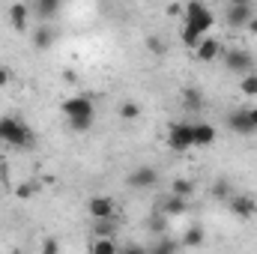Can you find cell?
<instances>
[{"instance_id": "6da1fadb", "label": "cell", "mask_w": 257, "mask_h": 254, "mask_svg": "<svg viewBox=\"0 0 257 254\" xmlns=\"http://www.w3.org/2000/svg\"><path fill=\"white\" fill-rule=\"evenodd\" d=\"M60 111L66 114L72 132H90V129H93L96 108H93V99H90V96H69V99H63Z\"/></svg>"}, {"instance_id": "7a4b0ae2", "label": "cell", "mask_w": 257, "mask_h": 254, "mask_svg": "<svg viewBox=\"0 0 257 254\" xmlns=\"http://www.w3.org/2000/svg\"><path fill=\"white\" fill-rule=\"evenodd\" d=\"M33 141H36L33 129L21 117H12V114L0 117V144H6L12 150H27V147H33Z\"/></svg>"}, {"instance_id": "3957f363", "label": "cell", "mask_w": 257, "mask_h": 254, "mask_svg": "<svg viewBox=\"0 0 257 254\" xmlns=\"http://www.w3.org/2000/svg\"><path fill=\"white\" fill-rule=\"evenodd\" d=\"M215 24V15L209 12V6L203 0H189L186 3V12H183V27L194 30L197 36H206Z\"/></svg>"}, {"instance_id": "277c9868", "label": "cell", "mask_w": 257, "mask_h": 254, "mask_svg": "<svg viewBox=\"0 0 257 254\" xmlns=\"http://www.w3.org/2000/svg\"><path fill=\"white\" fill-rule=\"evenodd\" d=\"M126 183H128V189H135V191L156 189V183H159V171L150 168V165H141V168H135V171L126 177Z\"/></svg>"}, {"instance_id": "5b68a950", "label": "cell", "mask_w": 257, "mask_h": 254, "mask_svg": "<svg viewBox=\"0 0 257 254\" xmlns=\"http://www.w3.org/2000/svg\"><path fill=\"white\" fill-rule=\"evenodd\" d=\"M168 147L177 150V153H186L192 150L194 141H192V123H174L168 129Z\"/></svg>"}, {"instance_id": "8992f818", "label": "cell", "mask_w": 257, "mask_h": 254, "mask_svg": "<svg viewBox=\"0 0 257 254\" xmlns=\"http://www.w3.org/2000/svg\"><path fill=\"white\" fill-rule=\"evenodd\" d=\"M227 129H230V132H236V135H245V138H248V135H257L248 108H233V111L227 114Z\"/></svg>"}, {"instance_id": "52a82bcc", "label": "cell", "mask_w": 257, "mask_h": 254, "mask_svg": "<svg viewBox=\"0 0 257 254\" xmlns=\"http://www.w3.org/2000/svg\"><path fill=\"white\" fill-rule=\"evenodd\" d=\"M227 209H230L236 218L248 221V218H254V212H257V200H254V197H248V194H230Z\"/></svg>"}, {"instance_id": "ba28073f", "label": "cell", "mask_w": 257, "mask_h": 254, "mask_svg": "<svg viewBox=\"0 0 257 254\" xmlns=\"http://www.w3.org/2000/svg\"><path fill=\"white\" fill-rule=\"evenodd\" d=\"M221 57H224V66H227L230 72H239V75H245V72H251V69H254V57H251L248 51H239V48H233V51H221Z\"/></svg>"}, {"instance_id": "9c48e42d", "label": "cell", "mask_w": 257, "mask_h": 254, "mask_svg": "<svg viewBox=\"0 0 257 254\" xmlns=\"http://www.w3.org/2000/svg\"><path fill=\"white\" fill-rule=\"evenodd\" d=\"M221 51H224V48H221V42H218V39H206V36L194 45V54H197V60H200V63H212V60H218V57H221Z\"/></svg>"}, {"instance_id": "30bf717a", "label": "cell", "mask_w": 257, "mask_h": 254, "mask_svg": "<svg viewBox=\"0 0 257 254\" xmlns=\"http://www.w3.org/2000/svg\"><path fill=\"white\" fill-rule=\"evenodd\" d=\"M87 212H90L93 218H111V215H114V197H108V194L90 197V200H87Z\"/></svg>"}, {"instance_id": "8fae6325", "label": "cell", "mask_w": 257, "mask_h": 254, "mask_svg": "<svg viewBox=\"0 0 257 254\" xmlns=\"http://www.w3.org/2000/svg\"><path fill=\"white\" fill-rule=\"evenodd\" d=\"M215 138H218V132H215L212 123H192L194 147H209V144H215Z\"/></svg>"}, {"instance_id": "7c38bea8", "label": "cell", "mask_w": 257, "mask_h": 254, "mask_svg": "<svg viewBox=\"0 0 257 254\" xmlns=\"http://www.w3.org/2000/svg\"><path fill=\"white\" fill-rule=\"evenodd\" d=\"M251 6H236V3H230L227 6V12H224V21L230 24V27H245L248 21H251Z\"/></svg>"}, {"instance_id": "4fadbf2b", "label": "cell", "mask_w": 257, "mask_h": 254, "mask_svg": "<svg viewBox=\"0 0 257 254\" xmlns=\"http://www.w3.org/2000/svg\"><path fill=\"white\" fill-rule=\"evenodd\" d=\"M159 209L168 215V218H177V215H186V209H189V197H180V194H171V197H165L162 203H159Z\"/></svg>"}, {"instance_id": "5bb4252c", "label": "cell", "mask_w": 257, "mask_h": 254, "mask_svg": "<svg viewBox=\"0 0 257 254\" xmlns=\"http://www.w3.org/2000/svg\"><path fill=\"white\" fill-rule=\"evenodd\" d=\"M27 21H30V6L27 3H12L9 6V24L15 30H27Z\"/></svg>"}, {"instance_id": "9a60e30c", "label": "cell", "mask_w": 257, "mask_h": 254, "mask_svg": "<svg viewBox=\"0 0 257 254\" xmlns=\"http://www.w3.org/2000/svg\"><path fill=\"white\" fill-rule=\"evenodd\" d=\"M54 39H57V33L51 27H36L33 30V48H39V51H48L54 45Z\"/></svg>"}, {"instance_id": "2e32d148", "label": "cell", "mask_w": 257, "mask_h": 254, "mask_svg": "<svg viewBox=\"0 0 257 254\" xmlns=\"http://www.w3.org/2000/svg\"><path fill=\"white\" fill-rule=\"evenodd\" d=\"M183 105L189 108V111H200L203 108V93H200V87H183Z\"/></svg>"}, {"instance_id": "e0dca14e", "label": "cell", "mask_w": 257, "mask_h": 254, "mask_svg": "<svg viewBox=\"0 0 257 254\" xmlns=\"http://www.w3.org/2000/svg\"><path fill=\"white\" fill-rule=\"evenodd\" d=\"M93 230H96V236H114V230H117L114 215L111 218H93Z\"/></svg>"}, {"instance_id": "ac0fdd59", "label": "cell", "mask_w": 257, "mask_h": 254, "mask_svg": "<svg viewBox=\"0 0 257 254\" xmlns=\"http://www.w3.org/2000/svg\"><path fill=\"white\" fill-rule=\"evenodd\" d=\"M192 191H194V183H192V180H186V177H180V180H174V183H171V194L192 197Z\"/></svg>"}, {"instance_id": "d6986e66", "label": "cell", "mask_w": 257, "mask_h": 254, "mask_svg": "<svg viewBox=\"0 0 257 254\" xmlns=\"http://www.w3.org/2000/svg\"><path fill=\"white\" fill-rule=\"evenodd\" d=\"M57 9H60V0H36L39 18H51V15H57Z\"/></svg>"}, {"instance_id": "ffe728a7", "label": "cell", "mask_w": 257, "mask_h": 254, "mask_svg": "<svg viewBox=\"0 0 257 254\" xmlns=\"http://www.w3.org/2000/svg\"><path fill=\"white\" fill-rule=\"evenodd\" d=\"M230 194H233V189H230L227 180H215V183H212V197H215V200H224V203H227Z\"/></svg>"}, {"instance_id": "44dd1931", "label": "cell", "mask_w": 257, "mask_h": 254, "mask_svg": "<svg viewBox=\"0 0 257 254\" xmlns=\"http://www.w3.org/2000/svg\"><path fill=\"white\" fill-rule=\"evenodd\" d=\"M183 245H186V248H197V245H203V230H200V227H189L186 236H183Z\"/></svg>"}, {"instance_id": "7402d4cb", "label": "cell", "mask_w": 257, "mask_h": 254, "mask_svg": "<svg viewBox=\"0 0 257 254\" xmlns=\"http://www.w3.org/2000/svg\"><path fill=\"white\" fill-rule=\"evenodd\" d=\"M114 251H117V242L111 236H99L93 242V254H114Z\"/></svg>"}, {"instance_id": "603a6c76", "label": "cell", "mask_w": 257, "mask_h": 254, "mask_svg": "<svg viewBox=\"0 0 257 254\" xmlns=\"http://www.w3.org/2000/svg\"><path fill=\"white\" fill-rule=\"evenodd\" d=\"M239 90H242L245 96H257V72H245V75H242Z\"/></svg>"}, {"instance_id": "cb8c5ba5", "label": "cell", "mask_w": 257, "mask_h": 254, "mask_svg": "<svg viewBox=\"0 0 257 254\" xmlns=\"http://www.w3.org/2000/svg\"><path fill=\"white\" fill-rule=\"evenodd\" d=\"M39 191V186L33 183V180H27V183H21V186H15V197H21V200H27V197H33Z\"/></svg>"}, {"instance_id": "d4e9b609", "label": "cell", "mask_w": 257, "mask_h": 254, "mask_svg": "<svg viewBox=\"0 0 257 254\" xmlns=\"http://www.w3.org/2000/svg\"><path fill=\"white\" fill-rule=\"evenodd\" d=\"M120 117H123V120H138V117H141V105L123 102V105H120Z\"/></svg>"}, {"instance_id": "484cf974", "label": "cell", "mask_w": 257, "mask_h": 254, "mask_svg": "<svg viewBox=\"0 0 257 254\" xmlns=\"http://www.w3.org/2000/svg\"><path fill=\"white\" fill-rule=\"evenodd\" d=\"M147 51L156 54V57H162V54H165V42H162V36H150V39H147Z\"/></svg>"}, {"instance_id": "4316f807", "label": "cell", "mask_w": 257, "mask_h": 254, "mask_svg": "<svg viewBox=\"0 0 257 254\" xmlns=\"http://www.w3.org/2000/svg\"><path fill=\"white\" fill-rule=\"evenodd\" d=\"M165 224H168V215H165V212L159 209V212H156V215L150 218V227H153L156 233H165Z\"/></svg>"}, {"instance_id": "83f0119b", "label": "cell", "mask_w": 257, "mask_h": 254, "mask_svg": "<svg viewBox=\"0 0 257 254\" xmlns=\"http://www.w3.org/2000/svg\"><path fill=\"white\" fill-rule=\"evenodd\" d=\"M168 251H177V242L165 239V242H156V245H153V254H168Z\"/></svg>"}, {"instance_id": "f1b7e54d", "label": "cell", "mask_w": 257, "mask_h": 254, "mask_svg": "<svg viewBox=\"0 0 257 254\" xmlns=\"http://www.w3.org/2000/svg\"><path fill=\"white\" fill-rule=\"evenodd\" d=\"M12 84V69L6 63H0V87H9Z\"/></svg>"}, {"instance_id": "f546056e", "label": "cell", "mask_w": 257, "mask_h": 254, "mask_svg": "<svg viewBox=\"0 0 257 254\" xmlns=\"http://www.w3.org/2000/svg\"><path fill=\"white\" fill-rule=\"evenodd\" d=\"M42 251H45V254L60 251V242H57V239H45V242H42Z\"/></svg>"}, {"instance_id": "4dcf8cb0", "label": "cell", "mask_w": 257, "mask_h": 254, "mask_svg": "<svg viewBox=\"0 0 257 254\" xmlns=\"http://www.w3.org/2000/svg\"><path fill=\"white\" fill-rule=\"evenodd\" d=\"M183 12H186V6H180V3H171V6H168V15H174V18L183 15Z\"/></svg>"}, {"instance_id": "1f68e13d", "label": "cell", "mask_w": 257, "mask_h": 254, "mask_svg": "<svg viewBox=\"0 0 257 254\" xmlns=\"http://www.w3.org/2000/svg\"><path fill=\"white\" fill-rule=\"evenodd\" d=\"M245 27H248V30H251V33H257V15H251V21H248V24H245Z\"/></svg>"}, {"instance_id": "d6a6232c", "label": "cell", "mask_w": 257, "mask_h": 254, "mask_svg": "<svg viewBox=\"0 0 257 254\" xmlns=\"http://www.w3.org/2000/svg\"><path fill=\"white\" fill-rule=\"evenodd\" d=\"M248 114H251V123H254V129H257V108H248Z\"/></svg>"}, {"instance_id": "836d02e7", "label": "cell", "mask_w": 257, "mask_h": 254, "mask_svg": "<svg viewBox=\"0 0 257 254\" xmlns=\"http://www.w3.org/2000/svg\"><path fill=\"white\" fill-rule=\"evenodd\" d=\"M230 3H236V6H251V0H230Z\"/></svg>"}]
</instances>
